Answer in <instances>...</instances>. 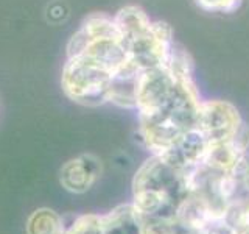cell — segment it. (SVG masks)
<instances>
[{"instance_id": "cell-3", "label": "cell", "mask_w": 249, "mask_h": 234, "mask_svg": "<svg viewBox=\"0 0 249 234\" xmlns=\"http://www.w3.org/2000/svg\"><path fill=\"white\" fill-rule=\"evenodd\" d=\"M112 72L84 57H67L61 84L66 96L83 106H100L109 101Z\"/></svg>"}, {"instance_id": "cell-5", "label": "cell", "mask_w": 249, "mask_h": 234, "mask_svg": "<svg viewBox=\"0 0 249 234\" xmlns=\"http://www.w3.org/2000/svg\"><path fill=\"white\" fill-rule=\"evenodd\" d=\"M66 234H145L143 218L132 203H124L106 214L80 215Z\"/></svg>"}, {"instance_id": "cell-2", "label": "cell", "mask_w": 249, "mask_h": 234, "mask_svg": "<svg viewBox=\"0 0 249 234\" xmlns=\"http://www.w3.org/2000/svg\"><path fill=\"white\" fill-rule=\"evenodd\" d=\"M192 195V170L151 155L132 178V205L143 218L171 217Z\"/></svg>"}, {"instance_id": "cell-8", "label": "cell", "mask_w": 249, "mask_h": 234, "mask_svg": "<svg viewBox=\"0 0 249 234\" xmlns=\"http://www.w3.org/2000/svg\"><path fill=\"white\" fill-rule=\"evenodd\" d=\"M207 145L209 144L204 139V136L195 128L189 133H185V135H182L179 139H176L175 142L159 156L178 169L192 170L195 167H198L199 164H202V161H204Z\"/></svg>"}, {"instance_id": "cell-10", "label": "cell", "mask_w": 249, "mask_h": 234, "mask_svg": "<svg viewBox=\"0 0 249 234\" xmlns=\"http://www.w3.org/2000/svg\"><path fill=\"white\" fill-rule=\"evenodd\" d=\"M196 6L207 13L232 14L243 3V0H193Z\"/></svg>"}, {"instance_id": "cell-7", "label": "cell", "mask_w": 249, "mask_h": 234, "mask_svg": "<svg viewBox=\"0 0 249 234\" xmlns=\"http://www.w3.org/2000/svg\"><path fill=\"white\" fill-rule=\"evenodd\" d=\"M101 161L95 155H81L67 161L59 170V183L72 194H84L97 183L101 175Z\"/></svg>"}, {"instance_id": "cell-6", "label": "cell", "mask_w": 249, "mask_h": 234, "mask_svg": "<svg viewBox=\"0 0 249 234\" xmlns=\"http://www.w3.org/2000/svg\"><path fill=\"white\" fill-rule=\"evenodd\" d=\"M241 114L228 100H202L196 130L201 133L207 144L229 142L233 140L245 127Z\"/></svg>"}, {"instance_id": "cell-4", "label": "cell", "mask_w": 249, "mask_h": 234, "mask_svg": "<svg viewBox=\"0 0 249 234\" xmlns=\"http://www.w3.org/2000/svg\"><path fill=\"white\" fill-rule=\"evenodd\" d=\"M123 42L128 59L140 70L165 66L171 49L176 44L173 30L167 22L160 20H153L150 28L132 38L123 39Z\"/></svg>"}, {"instance_id": "cell-1", "label": "cell", "mask_w": 249, "mask_h": 234, "mask_svg": "<svg viewBox=\"0 0 249 234\" xmlns=\"http://www.w3.org/2000/svg\"><path fill=\"white\" fill-rule=\"evenodd\" d=\"M201 103L193 61L175 44L165 66L145 69L137 78L139 135L148 152L159 156L176 139L196 128Z\"/></svg>"}, {"instance_id": "cell-9", "label": "cell", "mask_w": 249, "mask_h": 234, "mask_svg": "<svg viewBox=\"0 0 249 234\" xmlns=\"http://www.w3.org/2000/svg\"><path fill=\"white\" fill-rule=\"evenodd\" d=\"M25 228L27 234H66L67 226L53 209L39 208L30 214Z\"/></svg>"}]
</instances>
